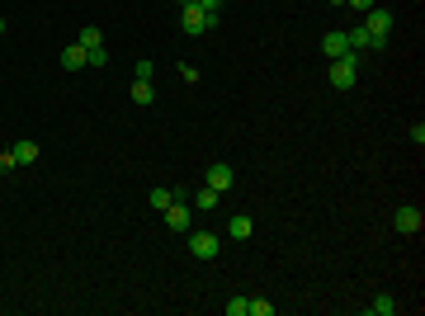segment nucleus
I'll use <instances>...</instances> for the list:
<instances>
[{"label":"nucleus","mask_w":425,"mask_h":316,"mask_svg":"<svg viewBox=\"0 0 425 316\" xmlns=\"http://www.w3.org/2000/svg\"><path fill=\"white\" fill-rule=\"evenodd\" d=\"M359 66H364V53H354V48H350L345 57H336V62H331V85H336V90H354Z\"/></svg>","instance_id":"nucleus-1"},{"label":"nucleus","mask_w":425,"mask_h":316,"mask_svg":"<svg viewBox=\"0 0 425 316\" xmlns=\"http://www.w3.org/2000/svg\"><path fill=\"white\" fill-rule=\"evenodd\" d=\"M364 28L373 33V43L383 48V43H388V33H392V10H378V5H373L369 15H364Z\"/></svg>","instance_id":"nucleus-2"},{"label":"nucleus","mask_w":425,"mask_h":316,"mask_svg":"<svg viewBox=\"0 0 425 316\" xmlns=\"http://www.w3.org/2000/svg\"><path fill=\"white\" fill-rule=\"evenodd\" d=\"M217 250H222V241L212 236V232H194L189 236V255L194 260H217Z\"/></svg>","instance_id":"nucleus-3"},{"label":"nucleus","mask_w":425,"mask_h":316,"mask_svg":"<svg viewBox=\"0 0 425 316\" xmlns=\"http://www.w3.org/2000/svg\"><path fill=\"white\" fill-rule=\"evenodd\" d=\"M180 24H185V33H208L217 19H212V15H204L199 5H185V10H180Z\"/></svg>","instance_id":"nucleus-4"},{"label":"nucleus","mask_w":425,"mask_h":316,"mask_svg":"<svg viewBox=\"0 0 425 316\" xmlns=\"http://www.w3.org/2000/svg\"><path fill=\"white\" fill-rule=\"evenodd\" d=\"M392 227H397V232H406V236H411V232H421V227H425L421 208H411V203H406V208H397V212H392Z\"/></svg>","instance_id":"nucleus-5"},{"label":"nucleus","mask_w":425,"mask_h":316,"mask_svg":"<svg viewBox=\"0 0 425 316\" xmlns=\"http://www.w3.org/2000/svg\"><path fill=\"white\" fill-rule=\"evenodd\" d=\"M232 185H237V175H232V165H227V160L208 165V189H217V194H222V189H232Z\"/></svg>","instance_id":"nucleus-6"},{"label":"nucleus","mask_w":425,"mask_h":316,"mask_svg":"<svg viewBox=\"0 0 425 316\" xmlns=\"http://www.w3.org/2000/svg\"><path fill=\"white\" fill-rule=\"evenodd\" d=\"M321 53L331 57V62H336V57H345V53H350L345 33H341V28H331V33H321Z\"/></svg>","instance_id":"nucleus-7"},{"label":"nucleus","mask_w":425,"mask_h":316,"mask_svg":"<svg viewBox=\"0 0 425 316\" xmlns=\"http://www.w3.org/2000/svg\"><path fill=\"white\" fill-rule=\"evenodd\" d=\"M345 43L354 48V53H378V43H373V33H369L364 24H359V28H350V33H345Z\"/></svg>","instance_id":"nucleus-8"},{"label":"nucleus","mask_w":425,"mask_h":316,"mask_svg":"<svg viewBox=\"0 0 425 316\" xmlns=\"http://www.w3.org/2000/svg\"><path fill=\"white\" fill-rule=\"evenodd\" d=\"M165 227H170V232H185V227H189V208L180 203V198L165 208Z\"/></svg>","instance_id":"nucleus-9"},{"label":"nucleus","mask_w":425,"mask_h":316,"mask_svg":"<svg viewBox=\"0 0 425 316\" xmlns=\"http://www.w3.org/2000/svg\"><path fill=\"white\" fill-rule=\"evenodd\" d=\"M62 66H66V71H80V66H90V53H85L80 43H71V48L62 53Z\"/></svg>","instance_id":"nucleus-10"},{"label":"nucleus","mask_w":425,"mask_h":316,"mask_svg":"<svg viewBox=\"0 0 425 316\" xmlns=\"http://www.w3.org/2000/svg\"><path fill=\"white\" fill-rule=\"evenodd\" d=\"M251 232H255V222H251L246 212H237V217L227 222V236H232V241H246V236H251Z\"/></svg>","instance_id":"nucleus-11"},{"label":"nucleus","mask_w":425,"mask_h":316,"mask_svg":"<svg viewBox=\"0 0 425 316\" xmlns=\"http://www.w3.org/2000/svg\"><path fill=\"white\" fill-rule=\"evenodd\" d=\"M10 151H15V165H33L38 160V142H15Z\"/></svg>","instance_id":"nucleus-12"},{"label":"nucleus","mask_w":425,"mask_h":316,"mask_svg":"<svg viewBox=\"0 0 425 316\" xmlns=\"http://www.w3.org/2000/svg\"><path fill=\"white\" fill-rule=\"evenodd\" d=\"M364 312H369V316H392V312H397V302H392L388 292H378V297H373V302L364 307Z\"/></svg>","instance_id":"nucleus-13"},{"label":"nucleus","mask_w":425,"mask_h":316,"mask_svg":"<svg viewBox=\"0 0 425 316\" xmlns=\"http://www.w3.org/2000/svg\"><path fill=\"white\" fill-rule=\"evenodd\" d=\"M80 48H85V53H95V48H105V33H100V28L90 24V28H80V38H76Z\"/></svg>","instance_id":"nucleus-14"},{"label":"nucleus","mask_w":425,"mask_h":316,"mask_svg":"<svg viewBox=\"0 0 425 316\" xmlns=\"http://www.w3.org/2000/svg\"><path fill=\"white\" fill-rule=\"evenodd\" d=\"M217 198H222L217 189H199V194H194V208H199V212H208V208H217Z\"/></svg>","instance_id":"nucleus-15"},{"label":"nucleus","mask_w":425,"mask_h":316,"mask_svg":"<svg viewBox=\"0 0 425 316\" xmlns=\"http://www.w3.org/2000/svg\"><path fill=\"white\" fill-rule=\"evenodd\" d=\"M133 100H137V104H152V100H156L152 80H133Z\"/></svg>","instance_id":"nucleus-16"},{"label":"nucleus","mask_w":425,"mask_h":316,"mask_svg":"<svg viewBox=\"0 0 425 316\" xmlns=\"http://www.w3.org/2000/svg\"><path fill=\"white\" fill-rule=\"evenodd\" d=\"M170 203H175V189H152V208L156 212H165Z\"/></svg>","instance_id":"nucleus-17"},{"label":"nucleus","mask_w":425,"mask_h":316,"mask_svg":"<svg viewBox=\"0 0 425 316\" xmlns=\"http://www.w3.org/2000/svg\"><path fill=\"white\" fill-rule=\"evenodd\" d=\"M227 316H251V297H232V302H227Z\"/></svg>","instance_id":"nucleus-18"},{"label":"nucleus","mask_w":425,"mask_h":316,"mask_svg":"<svg viewBox=\"0 0 425 316\" xmlns=\"http://www.w3.org/2000/svg\"><path fill=\"white\" fill-rule=\"evenodd\" d=\"M251 316H274V302H265V297H251Z\"/></svg>","instance_id":"nucleus-19"},{"label":"nucleus","mask_w":425,"mask_h":316,"mask_svg":"<svg viewBox=\"0 0 425 316\" xmlns=\"http://www.w3.org/2000/svg\"><path fill=\"white\" fill-rule=\"evenodd\" d=\"M199 10H204V15H212V19H217V10H222V0H199Z\"/></svg>","instance_id":"nucleus-20"},{"label":"nucleus","mask_w":425,"mask_h":316,"mask_svg":"<svg viewBox=\"0 0 425 316\" xmlns=\"http://www.w3.org/2000/svg\"><path fill=\"white\" fill-rule=\"evenodd\" d=\"M5 170H15V151H0V175Z\"/></svg>","instance_id":"nucleus-21"},{"label":"nucleus","mask_w":425,"mask_h":316,"mask_svg":"<svg viewBox=\"0 0 425 316\" xmlns=\"http://www.w3.org/2000/svg\"><path fill=\"white\" fill-rule=\"evenodd\" d=\"M345 5H354V10H364V15H369V10L378 5V0H345Z\"/></svg>","instance_id":"nucleus-22"},{"label":"nucleus","mask_w":425,"mask_h":316,"mask_svg":"<svg viewBox=\"0 0 425 316\" xmlns=\"http://www.w3.org/2000/svg\"><path fill=\"white\" fill-rule=\"evenodd\" d=\"M185 5H199V0H180V10H185Z\"/></svg>","instance_id":"nucleus-23"},{"label":"nucleus","mask_w":425,"mask_h":316,"mask_svg":"<svg viewBox=\"0 0 425 316\" xmlns=\"http://www.w3.org/2000/svg\"><path fill=\"white\" fill-rule=\"evenodd\" d=\"M326 5H345V0H326Z\"/></svg>","instance_id":"nucleus-24"},{"label":"nucleus","mask_w":425,"mask_h":316,"mask_svg":"<svg viewBox=\"0 0 425 316\" xmlns=\"http://www.w3.org/2000/svg\"><path fill=\"white\" fill-rule=\"evenodd\" d=\"M0 33H5V19H0Z\"/></svg>","instance_id":"nucleus-25"}]
</instances>
